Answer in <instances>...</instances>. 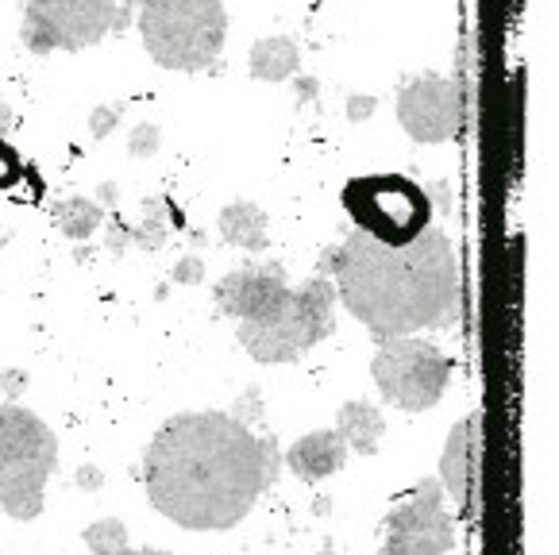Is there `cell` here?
I'll use <instances>...</instances> for the list:
<instances>
[{
  "mask_svg": "<svg viewBox=\"0 0 559 555\" xmlns=\"http://www.w3.org/2000/svg\"><path fill=\"white\" fill-rule=\"evenodd\" d=\"M278 479V444L231 413H178L147 444L151 506L190 532L236 529Z\"/></svg>",
  "mask_w": 559,
  "mask_h": 555,
  "instance_id": "1",
  "label": "cell"
},
{
  "mask_svg": "<svg viewBox=\"0 0 559 555\" xmlns=\"http://www.w3.org/2000/svg\"><path fill=\"white\" fill-rule=\"evenodd\" d=\"M317 274L332 278L336 302H344L374 340L444 328L460 305L452 239L432 224L405 244H382L355 228L344 244L321 255Z\"/></svg>",
  "mask_w": 559,
  "mask_h": 555,
  "instance_id": "2",
  "label": "cell"
},
{
  "mask_svg": "<svg viewBox=\"0 0 559 555\" xmlns=\"http://www.w3.org/2000/svg\"><path fill=\"white\" fill-rule=\"evenodd\" d=\"M140 24L143 50L174 74H198L221 62L228 39L224 0H116L112 32Z\"/></svg>",
  "mask_w": 559,
  "mask_h": 555,
  "instance_id": "3",
  "label": "cell"
},
{
  "mask_svg": "<svg viewBox=\"0 0 559 555\" xmlns=\"http://www.w3.org/2000/svg\"><path fill=\"white\" fill-rule=\"evenodd\" d=\"M236 340L255 363H297L336 328V286L317 274L286 286L259 317L236 320Z\"/></svg>",
  "mask_w": 559,
  "mask_h": 555,
  "instance_id": "4",
  "label": "cell"
},
{
  "mask_svg": "<svg viewBox=\"0 0 559 555\" xmlns=\"http://www.w3.org/2000/svg\"><path fill=\"white\" fill-rule=\"evenodd\" d=\"M58 471V440L47 421L20 405H0V509L35 521L47 506V482Z\"/></svg>",
  "mask_w": 559,
  "mask_h": 555,
  "instance_id": "5",
  "label": "cell"
},
{
  "mask_svg": "<svg viewBox=\"0 0 559 555\" xmlns=\"http://www.w3.org/2000/svg\"><path fill=\"white\" fill-rule=\"evenodd\" d=\"M344 209L355 228L382 244H405L432 224V197L402 174H362L344 186Z\"/></svg>",
  "mask_w": 559,
  "mask_h": 555,
  "instance_id": "6",
  "label": "cell"
},
{
  "mask_svg": "<svg viewBox=\"0 0 559 555\" xmlns=\"http://www.w3.org/2000/svg\"><path fill=\"white\" fill-rule=\"evenodd\" d=\"M379 343L382 347L370 359V375L390 405H397L402 413H425L444 398L452 382V359L437 343L413 340V335H394Z\"/></svg>",
  "mask_w": 559,
  "mask_h": 555,
  "instance_id": "7",
  "label": "cell"
},
{
  "mask_svg": "<svg viewBox=\"0 0 559 555\" xmlns=\"http://www.w3.org/2000/svg\"><path fill=\"white\" fill-rule=\"evenodd\" d=\"M116 0H27L20 39L32 55L85 50L112 35Z\"/></svg>",
  "mask_w": 559,
  "mask_h": 555,
  "instance_id": "8",
  "label": "cell"
},
{
  "mask_svg": "<svg viewBox=\"0 0 559 555\" xmlns=\"http://www.w3.org/2000/svg\"><path fill=\"white\" fill-rule=\"evenodd\" d=\"M455 547V524L448 517L440 482L420 479L409 498L397 501L386 517L382 555H448Z\"/></svg>",
  "mask_w": 559,
  "mask_h": 555,
  "instance_id": "9",
  "label": "cell"
},
{
  "mask_svg": "<svg viewBox=\"0 0 559 555\" xmlns=\"http://www.w3.org/2000/svg\"><path fill=\"white\" fill-rule=\"evenodd\" d=\"M397 123L413 143H452L463 128V93L452 78L420 74L397 93Z\"/></svg>",
  "mask_w": 559,
  "mask_h": 555,
  "instance_id": "10",
  "label": "cell"
},
{
  "mask_svg": "<svg viewBox=\"0 0 559 555\" xmlns=\"http://www.w3.org/2000/svg\"><path fill=\"white\" fill-rule=\"evenodd\" d=\"M286 286H289V278L282 262H251V267L231 270V274H224L221 282H216L213 302L224 317L247 320V317H259Z\"/></svg>",
  "mask_w": 559,
  "mask_h": 555,
  "instance_id": "11",
  "label": "cell"
},
{
  "mask_svg": "<svg viewBox=\"0 0 559 555\" xmlns=\"http://www.w3.org/2000/svg\"><path fill=\"white\" fill-rule=\"evenodd\" d=\"M478 448H483V413L475 409L452 428L444 456H440V479H444L452 501L467 517H475L478 501Z\"/></svg>",
  "mask_w": 559,
  "mask_h": 555,
  "instance_id": "12",
  "label": "cell"
},
{
  "mask_svg": "<svg viewBox=\"0 0 559 555\" xmlns=\"http://www.w3.org/2000/svg\"><path fill=\"white\" fill-rule=\"evenodd\" d=\"M344 463H347V444L340 440L336 428H321V433L301 436V440H294L286 451V467L301 482L329 479V474L344 471Z\"/></svg>",
  "mask_w": 559,
  "mask_h": 555,
  "instance_id": "13",
  "label": "cell"
},
{
  "mask_svg": "<svg viewBox=\"0 0 559 555\" xmlns=\"http://www.w3.org/2000/svg\"><path fill=\"white\" fill-rule=\"evenodd\" d=\"M266 213L259 209V204L251 201H231L221 209V221H216V228H221V239L231 247H239V251H266L271 247V232H266Z\"/></svg>",
  "mask_w": 559,
  "mask_h": 555,
  "instance_id": "14",
  "label": "cell"
},
{
  "mask_svg": "<svg viewBox=\"0 0 559 555\" xmlns=\"http://www.w3.org/2000/svg\"><path fill=\"white\" fill-rule=\"evenodd\" d=\"M301 70V50L289 35H266L255 39V47L247 50V74L255 82H289V78Z\"/></svg>",
  "mask_w": 559,
  "mask_h": 555,
  "instance_id": "15",
  "label": "cell"
},
{
  "mask_svg": "<svg viewBox=\"0 0 559 555\" xmlns=\"http://www.w3.org/2000/svg\"><path fill=\"white\" fill-rule=\"evenodd\" d=\"M336 433L347 444V451L374 456L382 448V436H386V416L370 405V401H347V405H340Z\"/></svg>",
  "mask_w": 559,
  "mask_h": 555,
  "instance_id": "16",
  "label": "cell"
},
{
  "mask_svg": "<svg viewBox=\"0 0 559 555\" xmlns=\"http://www.w3.org/2000/svg\"><path fill=\"white\" fill-rule=\"evenodd\" d=\"M105 224V209L93 197H67L55 204V228L67 239H90Z\"/></svg>",
  "mask_w": 559,
  "mask_h": 555,
  "instance_id": "17",
  "label": "cell"
},
{
  "mask_svg": "<svg viewBox=\"0 0 559 555\" xmlns=\"http://www.w3.org/2000/svg\"><path fill=\"white\" fill-rule=\"evenodd\" d=\"M163 213H166L163 197H147V201H143V221L128 224L132 247H140V251H163L166 236H170V228H174V221H166Z\"/></svg>",
  "mask_w": 559,
  "mask_h": 555,
  "instance_id": "18",
  "label": "cell"
},
{
  "mask_svg": "<svg viewBox=\"0 0 559 555\" xmlns=\"http://www.w3.org/2000/svg\"><path fill=\"white\" fill-rule=\"evenodd\" d=\"M82 540L93 555H123V547H128V524L116 521V517H100V521L85 524Z\"/></svg>",
  "mask_w": 559,
  "mask_h": 555,
  "instance_id": "19",
  "label": "cell"
},
{
  "mask_svg": "<svg viewBox=\"0 0 559 555\" xmlns=\"http://www.w3.org/2000/svg\"><path fill=\"white\" fill-rule=\"evenodd\" d=\"M163 147V128L158 123H135L132 135H128V155L132 158H155V151Z\"/></svg>",
  "mask_w": 559,
  "mask_h": 555,
  "instance_id": "20",
  "label": "cell"
},
{
  "mask_svg": "<svg viewBox=\"0 0 559 555\" xmlns=\"http://www.w3.org/2000/svg\"><path fill=\"white\" fill-rule=\"evenodd\" d=\"M123 113H128V101H112V105H97L90 113V131L93 139H108L116 128H120Z\"/></svg>",
  "mask_w": 559,
  "mask_h": 555,
  "instance_id": "21",
  "label": "cell"
},
{
  "mask_svg": "<svg viewBox=\"0 0 559 555\" xmlns=\"http://www.w3.org/2000/svg\"><path fill=\"white\" fill-rule=\"evenodd\" d=\"M174 282H178V286H201V282H205V262H201V255H186V259L174 262Z\"/></svg>",
  "mask_w": 559,
  "mask_h": 555,
  "instance_id": "22",
  "label": "cell"
},
{
  "mask_svg": "<svg viewBox=\"0 0 559 555\" xmlns=\"http://www.w3.org/2000/svg\"><path fill=\"white\" fill-rule=\"evenodd\" d=\"M20 174H24V163H20V155L4 143V135H0V189L16 186Z\"/></svg>",
  "mask_w": 559,
  "mask_h": 555,
  "instance_id": "23",
  "label": "cell"
},
{
  "mask_svg": "<svg viewBox=\"0 0 559 555\" xmlns=\"http://www.w3.org/2000/svg\"><path fill=\"white\" fill-rule=\"evenodd\" d=\"M374 108H379V101L367 97V93H355V97H347V120L352 123H362L374 116Z\"/></svg>",
  "mask_w": 559,
  "mask_h": 555,
  "instance_id": "24",
  "label": "cell"
},
{
  "mask_svg": "<svg viewBox=\"0 0 559 555\" xmlns=\"http://www.w3.org/2000/svg\"><path fill=\"white\" fill-rule=\"evenodd\" d=\"M236 421H243V425H251V421H255L259 416V390H251V393H243V398L236 401Z\"/></svg>",
  "mask_w": 559,
  "mask_h": 555,
  "instance_id": "25",
  "label": "cell"
},
{
  "mask_svg": "<svg viewBox=\"0 0 559 555\" xmlns=\"http://www.w3.org/2000/svg\"><path fill=\"white\" fill-rule=\"evenodd\" d=\"M74 482L82 486V491H90V494H93V491H100V486H105V474H100L93 463H85V467H78Z\"/></svg>",
  "mask_w": 559,
  "mask_h": 555,
  "instance_id": "26",
  "label": "cell"
},
{
  "mask_svg": "<svg viewBox=\"0 0 559 555\" xmlns=\"http://www.w3.org/2000/svg\"><path fill=\"white\" fill-rule=\"evenodd\" d=\"M116 197H120V189H116V181H100V186H97V193H93V201H97L100 209H112V204H116Z\"/></svg>",
  "mask_w": 559,
  "mask_h": 555,
  "instance_id": "27",
  "label": "cell"
},
{
  "mask_svg": "<svg viewBox=\"0 0 559 555\" xmlns=\"http://www.w3.org/2000/svg\"><path fill=\"white\" fill-rule=\"evenodd\" d=\"M294 82H297V97H301V105H309V101H317V78H301V74H294Z\"/></svg>",
  "mask_w": 559,
  "mask_h": 555,
  "instance_id": "28",
  "label": "cell"
},
{
  "mask_svg": "<svg viewBox=\"0 0 559 555\" xmlns=\"http://www.w3.org/2000/svg\"><path fill=\"white\" fill-rule=\"evenodd\" d=\"M4 390H9V398H16L24 390V375L20 370H4Z\"/></svg>",
  "mask_w": 559,
  "mask_h": 555,
  "instance_id": "29",
  "label": "cell"
},
{
  "mask_svg": "<svg viewBox=\"0 0 559 555\" xmlns=\"http://www.w3.org/2000/svg\"><path fill=\"white\" fill-rule=\"evenodd\" d=\"M9 128H12V108L4 105V101H0V135H4Z\"/></svg>",
  "mask_w": 559,
  "mask_h": 555,
  "instance_id": "30",
  "label": "cell"
},
{
  "mask_svg": "<svg viewBox=\"0 0 559 555\" xmlns=\"http://www.w3.org/2000/svg\"><path fill=\"white\" fill-rule=\"evenodd\" d=\"M123 555H170V552H158V547H140V552H128V547H123Z\"/></svg>",
  "mask_w": 559,
  "mask_h": 555,
  "instance_id": "31",
  "label": "cell"
},
{
  "mask_svg": "<svg viewBox=\"0 0 559 555\" xmlns=\"http://www.w3.org/2000/svg\"><path fill=\"white\" fill-rule=\"evenodd\" d=\"M317 555H344V552H340V547H332V544H329V547H321V552H317Z\"/></svg>",
  "mask_w": 559,
  "mask_h": 555,
  "instance_id": "32",
  "label": "cell"
}]
</instances>
